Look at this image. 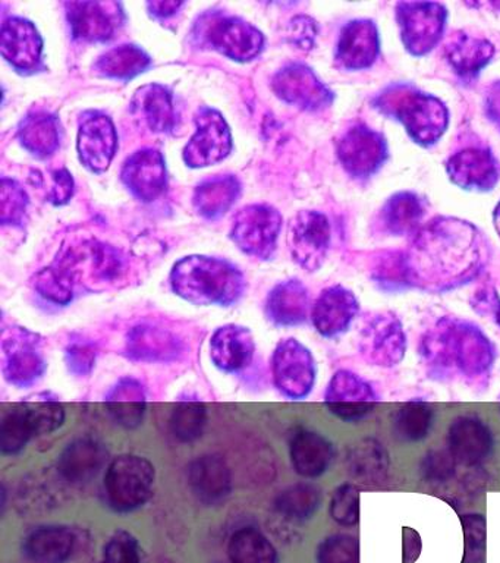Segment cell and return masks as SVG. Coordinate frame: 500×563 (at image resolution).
<instances>
[{"instance_id":"1","label":"cell","mask_w":500,"mask_h":563,"mask_svg":"<svg viewBox=\"0 0 500 563\" xmlns=\"http://www.w3.org/2000/svg\"><path fill=\"white\" fill-rule=\"evenodd\" d=\"M476 231L469 224L437 220L415 238L405 255L411 286L445 292L467 284L480 272Z\"/></svg>"},{"instance_id":"2","label":"cell","mask_w":500,"mask_h":563,"mask_svg":"<svg viewBox=\"0 0 500 563\" xmlns=\"http://www.w3.org/2000/svg\"><path fill=\"white\" fill-rule=\"evenodd\" d=\"M420 358L434 380L463 378L469 386H485L496 363L490 338L471 321L442 317L421 336Z\"/></svg>"},{"instance_id":"3","label":"cell","mask_w":500,"mask_h":563,"mask_svg":"<svg viewBox=\"0 0 500 563\" xmlns=\"http://www.w3.org/2000/svg\"><path fill=\"white\" fill-rule=\"evenodd\" d=\"M174 292L196 306L230 307L245 290L243 273L225 260L191 255L179 260L170 273Z\"/></svg>"},{"instance_id":"4","label":"cell","mask_w":500,"mask_h":563,"mask_svg":"<svg viewBox=\"0 0 500 563\" xmlns=\"http://www.w3.org/2000/svg\"><path fill=\"white\" fill-rule=\"evenodd\" d=\"M376 104L381 112L401 121L408 134L421 145L436 143L449 121L446 106L437 97L402 84L389 87Z\"/></svg>"},{"instance_id":"5","label":"cell","mask_w":500,"mask_h":563,"mask_svg":"<svg viewBox=\"0 0 500 563\" xmlns=\"http://www.w3.org/2000/svg\"><path fill=\"white\" fill-rule=\"evenodd\" d=\"M156 470L147 457L121 455L111 461L104 474V499L118 514L134 512L152 499Z\"/></svg>"},{"instance_id":"6","label":"cell","mask_w":500,"mask_h":563,"mask_svg":"<svg viewBox=\"0 0 500 563\" xmlns=\"http://www.w3.org/2000/svg\"><path fill=\"white\" fill-rule=\"evenodd\" d=\"M47 368L43 339L27 329L5 330L2 336V373L10 385L25 389L42 380Z\"/></svg>"},{"instance_id":"7","label":"cell","mask_w":500,"mask_h":563,"mask_svg":"<svg viewBox=\"0 0 500 563\" xmlns=\"http://www.w3.org/2000/svg\"><path fill=\"white\" fill-rule=\"evenodd\" d=\"M275 386L285 398L302 400L313 391L318 380V364L309 347L296 338L276 345L271 355Z\"/></svg>"},{"instance_id":"8","label":"cell","mask_w":500,"mask_h":563,"mask_svg":"<svg viewBox=\"0 0 500 563\" xmlns=\"http://www.w3.org/2000/svg\"><path fill=\"white\" fill-rule=\"evenodd\" d=\"M358 351L373 367H397L407 354V334L401 320L392 312L371 316L359 332Z\"/></svg>"},{"instance_id":"9","label":"cell","mask_w":500,"mask_h":563,"mask_svg":"<svg viewBox=\"0 0 500 563\" xmlns=\"http://www.w3.org/2000/svg\"><path fill=\"white\" fill-rule=\"evenodd\" d=\"M380 396L375 387L351 369H337L324 391V405L333 416L345 422H362L373 416Z\"/></svg>"},{"instance_id":"10","label":"cell","mask_w":500,"mask_h":563,"mask_svg":"<svg viewBox=\"0 0 500 563\" xmlns=\"http://www.w3.org/2000/svg\"><path fill=\"white\" fill-rule=\"evenodd\" d=\"M200 34L214 51L240 62L254 59L265 46V37L256 26L221 13L205 16L200 24Z\"/></svg>"},{"instance_id":"11","label":"cell","mask_w":500,"mask_h":563,"mask_svg":"<svg viewBox=\"0 0 500 563\" xmlns=\"http://www.w3.org/2000/svg\"><path fill=\"white\" fill-rule=\"evenodd\" d=\"M280 228L282 216L275 207L253 205L235 216L231 236L245 254L267 260L275 253Z\"/></svg>"},{"instance_id":"12","label":"cell","mask_w":500,"mask_h":563,"mask_svg":"<svg viewBox=\"0 0 500 563\" xmlns=\"http://www.w3.org/2000/svg\"><path fill=\"white\" fill-rule=\"evenodd\" d=\"M446 9L441 3H399L397 16L402 42L412 55L432 51L441 40L446 24Z\"/></svg>"},{"instance_id":"13","label":"cell","mask_w":500,"mask_h":563,"mask_svg":"<svg viewBox=\"0 0 500 563\" xmlns=\"http://www.w3.org/2000/svg\"><path fill=\"white\" fill-rule=\"evenodd\" d=\"M292 257L305 271L314 272L326 258L331 242V224L319 211H300L289 227Z\"/></svg>"},{"instance_id":"14","label":"cell","mask_w":500,"mask_h":563,"mask_svg":"<svg viewBox=\"0 0 500 563\" xmlns=\"http://www.w3.org/2000/svg\"><path fill=\"white\" fill-rule=\"evenodd\" d=\"M197 131L184 150V161L191 167H204L223 161L231 153L230 126L218 110L203 108L196 118Z\"/></svg>"},{"instance_id":"15","label":"cell","mask_w":500,"mask_h":563,"mask_svg":"<svg viewBox=\"0 0 500 563\" xmlns=\"http://www.w3.org/2000/svg\"><path fill=\"white\" fill-rule=\"evenodd\" d=\"M337 156L354 178H368L384 165L388 147L379 132L367 126H355L342 136L337 144Z\"/></svg>"},{"instance_id":"16","label":"cell","mask_w":500,"mask_h":563,"mask_svg":"<svg viewBox=\"0 0 500 563\" xmlns=\"http://www.w3.org/2000/svg\"><path fill=\"white\" fill-rule=\"evenodd\" d=\"M271 87L280 99L304 110H322L333 100V92L302 64L285 66L275 75Z\"/></svg>"},{"instance_id":"17","label":"cell","mask_w":500,"mask_h":563,"mask_svg":"<svg viewBox=\"0 0 500 563\" xmlns=\"http://www.w3.org/2000/svg\"><path fill=\"white\" fill-rule=\"evenodd\" d=\"M447 449L460 465H482L493 455V433L481 418L459 416L447 430Z\"/></svg>"},{"instance_id":"18","label":"cell","mask_w":500,"mask_h":563,"mask_svg":"<svg viewBox=\"0 0 500 563\" xmlns=\"http://www.w3.org/2000/svg\"><path fill=\"white\" fill-rule=\"evenodd\" d=\"M118 135L111 118L102 112H86L78 131V154L82 165L93 172L107 170L115 156Z\"/></svg>"},{"instance_id":"19","label":"cell","mask_w":500,"mask_h":563,"mask_svg":"<svg viewBox=\"0 0 500 563\" xmlns=\"http://www.w3.org/2000/svg\"><path fill=\"white\" fill-rule=\"evenodd\" d=\"M186 346L168 329L140 324L126 334L125 355L134 363L168 364L181 360Z\"/></svg>"},{"instance_id":"20","label":"cell","mask_w":500,"mask_h":563,"mask_svg":"<svg viewBox=\"0 0 500 563\" xmlns=\"http://www.w3.org/2000/svg\"><path fill=\"white\" fill-rule=\"evenodd\" d=\"M108 464V451L93 438H78L67 444L58 457L56 471L68 486L93 482Z\"/></svg>"},{"instance_id":"21","label":"cell","mask_w":500,"mask_h":563,"mask_svg":"<svg viewBox=\"0 0 500 563\" xmlns=\"http://www.w3.org/2000/svg\"><path fill=\"white\" fill-rule=\"evenodd\" d=\"M67 15L74 37L82 42H108L121 25L120 4L113 2L67 3Z\"/></svg>"},{"instance_id":"22","label":"cell","mask_w":500,"mask_h":563,"mask_svg":"<svg viewBox=\"0 0 500 563\" xmlns=\"http://www.w3.org/2000/svg\"><path fill=\"white\" fill-rule=\"evenodd\" d=\"M359 311V302L353 290L335 285L324 289L315 299L311 320L324 338H336L351 328Z\"/></svg>"},{"instance_id":"23","label":"cell","mask_w":500,"mask_h":563,"mask_svg":"<svg viewBox=\"0 0 500 563\" xmlns=\"http://www.w3.org/2000/svg\"><path fill=\"white\" fill-rule=\"evenodd\" d=\"M2 56L20 73H34L42 64L43 42L36 26L23 18H10L0 31Z\"/></svg>"},{"instance_id":"24","label":"cell","mask_w":500,"mask_h":563,"mask_svg":"<svg viewBox=\"0 0 500 563\" xmlns=\"http://www.w3.org/2000/svg\"><path fill=\"white\" fill-rule=\"evenodd\" d=\"M188 486L201 504H222L232 490L230 465L218 453L197 456L188 466Z\"/></svg>"},{"instance_id":"25","label":"cell","mask_w":500,"mask_h":563,"mask_svg":"<svg viewBox=\"0 0 500 563\" xmlns=\"http://www.w3.org/2000/svg\"><path fill=\"white\" fill-rule=\"evenodd\" d=\"M210 360L223 373H238L247 368L256 354V342L244 325L226 324L210 339Z\"/></svg>"},{"instance_id":"26","label":"cell","mask_w":500,"mask_h":563,"mask_svg":"<svg viewBox=\"0 0 500 563\" xmlns=\"http://www.w3.org/2000/svg\"><path fill=\"white\" fill-rule=\"evenodd\" d=\"M78 548V536L68 526H42L23 540L24 556L33 563H67Z\"/></svg>"},{"instance_id":"27","label":"cell","mask_w":500,"mask_h":563,"mask_svg":"<svg viewBox=\"0 0 500 563\" xmlns=\"http://www.w3.org/2000/svg\"><path fill=\"white\" fill-rule=\"evenodd\" d=\"M121 176L126 188L140 200H156L166 185L164 156L157 150H140L125 162Z\"/></svg>"},{"instance_id":"28","label":"cell","mask_w":500,"mask_h":563,"mask_svg":"<svg viewBox=\"0 0 500 563\" xmlns=\"http://www.w3.org/2000/svg\"><path fill=\"white\" fill-rule=\"evenodd\" d=\"M379 33L375 22L351 21L342 29L336 48V62L342 68L357 70L375 64L379 55Z\"/></svg>"},{"instance_id":"29","label":"cell","mask_w":500,"mask_h":563,"mask_svg":"<svg viewBox=\"0 0 500 563\" xmlns=\"http://www.w3.org/2000/svg\"><path fill=\"white\" fill-rule=\"evenodd\" d=\"M447 174L465 189H491L499 180V165L489 150L467 148L447 161Z\"/></svg>"},{"instance_id":"30","label":"cell","mask_w":500,"mask_h":563,"mask_svg":"<svg viewBox=\"0 0 500 563\" xmlns=\"http://www.w3.org/2000/svg\"><path fill=\"white\" fill-rule=\"evenodd\" d=\"M289 455L298 475L318 478L331 468L335 460V448L318 431L300 430L293 434Z\"/></svg>"},{"instance_id":"31","label":"cell","mask_w":500,"mask_h":563,"mask_svg":"<svg viewBox=\"0 0 500 563\" xmlns=\"http://www.w3.org/2000/svg\"><path fill=\"white\" fill-rule=\"evenodd\" d=\"M104 404L118 426L137 429L146 413V390L137 378L122 377L109 389Z\"/></svg>"},{"instance_id":"32","label":"cell","mask_w":500,"mask_h":563,"mask_svg":"<svg viewBox=\"0 0 500 563\" xmlns=\"http://www.w3.org/2000/svg\"><path fill=\"white\" fill-rule=\"evenodd\" d=\"M133 112L148 130L159 134L173 131L177 123L173 92L160 84H151L135 92Z\"/></svg>"},{"instance_id":"33","label":"cell","mask_w":500,"mask_h":563,"mask_svg":"<svg viewBox=\"0 0 500 563\" xmlns=\"http://www.w3.org/2000/svg\"><path fill=\"white\" fill-rule=\"evenodd\" d=\"M266 314L276 325H298L304 323L309 314V290L298 279L285 280L276 285L266 301Z\"/></svg>"},{"instance_id":"34","label":"cell","mask_w":500,"mask_h":563,"mask_svg":"<svg viewBox=\"0 0 500 563\" xmlns=\"http://www.w3.org/2000/svg\"><path fill=\"white\" fill-rule=\"evenodd\" d=\"M346 468L359 483L371 486L385 483L390 468L388 449L375 438L359 440L346 455Z\"/></svg>"},{"instance_id":"35","label":"cell","mask_w":500,"mask_h":563,"mask_svg":"<svg viewBox=\"0 0 500 563\" xmlns=\"http://www.w3.org/2000/svg\"><path fill=\"white\" fill-rule=\"evenodd\" d=\"M452 69L464 78L476 77L495 55L493 44L465 33L452 35L445 48Z\"/></svg>"},{"instance_id":"36","label":"cell","mask_w":500,"mask_h":563,"mask_svg":"<svg viewBox=\"0 0 500 563\" xmlns=\"http://www.w3.org/2000/svg\"><path fill=\"white\" fill-rule=\"evenodd\" d=\"M19 136L21 144L34 156L47 157L59 147L60 126L55 114L49 112H32L20 123Z\"/></svg>"},{"instance_id":"37","label":"cell","mask_w":500,"mask_h":563,"mask_svg":"<svg viewBox=\"0 0 500 563\" xmlns=\"http://www.w3.org/2000/svg\"><path fill=\"white\" fill-rule=\"evenodd\" d=\"M241 185L232 175H219L205 179L196 188L195 207L201 216L216 219L225 214L238 198Z\"/></svg>"},{"instance_id":"38","label":"cell","mask_w":500,"mask_h":563,"mask_svg":"<svg viewBox=\"0 0 500 563\" xmlns=\"http://www.w3.org/2000/svg\"><path fill=\"white\" fill-rule=\"evenodd\" d=\"M322 505V492L311 483H297L276 496L275 510L289 522H304L314 517Z\"/></svg>"},{"instance_id":"39","label":"cell","mask_w":500,"mask_h":563,"mask_svg":"<svg viewBox=\"0 0 500 563\" xmlns=\"http://www.w3.org/2000/svg\"><path fill=\"white\" fill-rule=\"evenodd\" d=\"M434 424V409L425 400H410L403 404L393 416L392 433L405 443H416L427 439Z\"/></svg>"},{"instance_id":"40","label":"cell","mask_w":500,"mask_h":563,"mask_svg":"<svg viewBox=\"0 0 500 563\" xmlns=\"http://www.w3.org/2000/svg\"><path fill=\"white\" fill-rule=\"evenodd\" d=\"M151 66V57L133 44H122L103 53L96 62L95 70L102 77L130 79Z\"/></svg>"},{"instance_id":"41","label":"cell","mask_w":500,"mask_h":563,"mask_svg":"<svg viewBox=\"0 0 500 563\" xmlns=\"http://www.w3.org/2000/svg\"><path fill=\"white\" fill-rule=\"evenodd\" d=\"M227 554L232 563H279L275 545L254 527L240 528L232 534Z\"/></svg>"},{"instance_id":"42","label":"cell","mask_w":500,"mask_h":563,"mask_svg":"<svg viewBox=\"0 0 500 563\" xmlns=\"http://www.w3.org/2000/svg\"><path fill=\"white\" fill-rule=\"evenodd\" d=\"M424 213L425 207L421 198L415 194L401 192L386 202L381 210V220L393 235H407L415 231Z\"/></svg>"},{"instance_id":"43","label":"cell","mask_w":500,"mask_h":563,"mask_svg":"<svg viewBox=\"0 0 500 563\" xmlns=\"http://www.w3.org/2000/svg\"><path fill=\"white\" fill-rule=\"evenodd\" d=\"M32 426L34 435H46L60 429L65 422V408L58 398L49 394L34 395L20 404Z\"/></svg>"},{"instance_id":"44","label":"cell","mask_w":500,"mask_h":563,"mask_svg":"<svg viewBox=\"0 0 500 563\" xmlns=\"http://www.w3.org/2000/svg\"><path fill=\"white\" fill-rule=\"evenodd\" d=\"M205 422L208 409L199 399L179 400L169 418L170 431L182 443H191L201 438Z\"/></svg>"},{"instance_id":"45","label":"cell","mask_w":500,"mask_h":563,"mask_svg":"<svg viewBox=\"0 0 500 563\" xmlns=\"http://www.w3.org/2000/svg\"><path fill=\"white\" fill-rule=\"evenodd\" d=\"M34 288L46 301L54 302L56 306H67L73 301L76 292V279L67 264L58 262L37 273Z\"/></svg>"},{"instance_id":"46","label":"cell","mask_w":500,"mask_h":563,"mask_svg":"<svg viewBox=\"0 0 500 563\" xmlns=\"http://www.w3.org/2000/svg\"><path fill=\"white\" fill-rule=\"evenodd\" d=\"M36 435L20 405L3 417L0 426V449L3 455H16Z\"/></svg>"},{"instance_id":"47","label":"cell","mask_w":500,"mask_h":563,"mask_svg":"<svg viewBox=\"0 0 500 563\" xmlns=\"http://www.w3.org/2000/svg\"><path fill=\"white\" fill-rule=\"evenodd\" d=\"M318 563H359V540L353 534L337 532L319 544Z\"/></svg>"},{"instance_id":"48","label":"cell","mask_w":500,"mask_h":563,"mask_svg":"<svg viewBox=\"0 0 500 563\" xmlns=\"http://www.w3.org/2000/svg\"><path fill=\"white\" fill-rule=\"evenodd\" d=\"M460 523L464 532L463 563H485L486 518L481 514H465Z\"/></svg>"},{"instance_id":"49","label":"cell","mask_w":500,"mask_h":563,"mask_svg":"<svg viewBox=\"0 0 500 563\" xmlns=\"http://www.w3.org/2000/svg\"><path fill=\"white\" fill-rule=\"evenodd\" d=\"M29 197L15 180L3 178L0 184V220L3 224H20L27 210Z\"/></svg>"},{"instance_id":"50","label":"cell","mask_w":500,"mask_h":563,"mask_svg":"<svg viewBox=\"0 0 500 563\" xmlns=\"http://www.w3.org/2000/svg\"><path fill=\"white\" fill-rule=\"evenodd\" d=\"M331 517L342 527H355L359 522V492L354 484H342L333 492Z\"/></svg>"},{"instance_id":"51","label":"cell","mask_w":500,"mask_h":563,"mask_svg":"<svg viewBox=\"0 0 500 563\" xmlns=\"http://www.w3.org/2000/svg\"><path fill=\"white\" fill-rule=\"evenodd\" d=\"M100 563H143V550L131 532L118 530L104 544Z\"/></svg>"},{"instance_id":"52","label":"cell","mask_w":500,"mask_h":563,"mask_svg":"<svg viewBox=\"0 0 500 563\" xmlns=\"http://www.w3.org/2000/svg\"><path fill=\"white\" fill-rule=\"evenodd\" d=\"M456 464L455 457L452 456L449 449H434L425 453L421 461L420 473L423 475L424 482L441 486L455 477Z\"/></svg>"},{"instance_id":"53","label":"cell","mask_w":500,"mask_h":563,"mask_svg":"<svg viewBox=\"0 0 500 563\" xmlns=\"http://www.w3.org/2000/svg\"><path fill=\"white\" fill-rule=\"evenodd\" d=\"M98 360V347L90 342H71L65 350V363L76 377H87L93 373Z\"/></svg>"},{"instance_id":"54","label":"cell","mask_w":500,"mask_h":563,"mask_svg":"<svg viewBox=\"0 0 500 563\" xmlns=\"http://www.w3.org/2000/svg\"><path fill=\"white\" fill-rule=\"evenodd\" d=\"M375 280L385 290L410 288L405 255L402 257L393 255V257L385 260L375 271Z\"/></svg>"},{"instance_id":"55","label":"cell","mask_w":500,"mask_h":563,"mask_svg":"<svg viewBox=\"0 0 500 563\" xmlns=\"http://www.w3.org/2000/svg\"><path fill=\"white\" fill-rule=\"evenodd\" d=\"M318 37V24L310 16L298 15L289 22L288 38L302 51H310Z\"/></svg>"},{"instance_id":"56","label":"cell","mask_w":500,"mask_h":563,"mask_svg":"<svg viewBox=\"0 0 500 563\" xmlns=\"http://www.w3.org/2000/svg\"><path fill=\"white\" fill-rule=\"evenodd\" d=\"M473 310L482 317H489L500 328V297L496 289L481 288L471 299Z\"/></svg>"},{"instance_id":"57","label":"cell","mask_w":500,"mask_h":563,"mask_svg":"<svg viewBox=\"0 0 500 563\" xmlns=\"http://www.w3.org/2000/svg\"><path fill=\"white\" fill-rule=\"evenodd\" d=\"M52 179H54V185H52L49 194L51 201L54 202V205L56 206H63L65 205V202L69 201V198L73 197V176L69 175L68 170L60 169L54 172V175H52Z\"/></svg>"},{"instance_id":"58","label":"cell","mask_w":500,"mask_h":563,"mask_svg":"<svg viewBox=\"0 0 500 563\" xmlns=\"http://www.w3.org/2000/svg\"><path fill=\"white\" fill-rule=\"evenodd\" d=\"M421 553V539L419 532L412 528H403V563H412Z\"/></svg>"},{"instance_id":"59","label":"cell","mask_w":500,"mask_h":563,"mask_svg":"<svg viewBox=\"0 0 500 563\" xmlns=\"http://www.w3.org/2000/svg\"><path fill=\"white\" fill-rule=\"evenodd\" d=\"M148 11L155 16L166 18L174 15L179 8L182 7V2H169V0H162V2H148Z\"/></svg>"},{"instance_id":"60","label":"cell","mask_w":500,"mask_h":563,"mask_svg":"<svg viewBox=\"0 0 500 563\" xmlns=\"http://www.w3.org/2000/svg\"><path fill=\"white\" fill-rule=\"evenodd\" d=\"M495 227H496V231H498V233L500 235V202H499L498 207H496V210H495Z\"/></svg>"},{"instance_id":"61","label":"cell","mask_w":500,"mask_h":563,"mask_svg":"<svg viewBox=\"0 0 500 563\" xmlns=\"http://www.w3.org/2000/svg\"><path fill=\"white\" fill-rule=\"evenodd\" d=\"M499 399H500V396H499Z\"/></svg>"}]
</instances>
